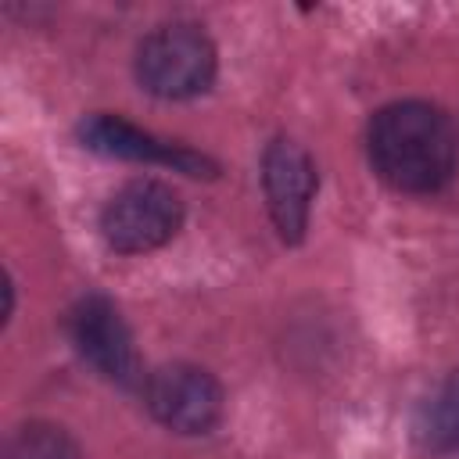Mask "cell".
<instances>
[{
    "mask_svg": "<svg viewBox=\"0 0 459 459\" xmlns=\"http://www.w3.org/2000/svg\"><path fill=\"white\" fill-rule=\"evenodd\" d=\"M366 154L373 172L402 194H434L459 172V129L427 100H394L369 118Z\"/></svg>",
    "mask_w": 459,
    "mask_h": 459,
    "instance_id": "1",
    "label": "cell"
},
{
    "mask_svg": "<svg viewBox=\"0 0 459 459\" xmlns=\"http://www.w3.org/2000/svg\"><path fill=\"white\" fill-rule=\"evenodd\" d=\"M215 43L194 22H169L147 32L136 47V79L161 100H186L215 79Z\"/></svg>",
    "mask_w": 459,
    "mask_h": 459,
    "instance_id": "2",
    "label": "cell"
},
{
    "mask_svg": "<svg viewBox=\"0 0 459 459\" xmlns=\"http://www.w3.org/2000/svg\"><path fill=\"white\" fill-rule=\"evenodd\" d=\"M183 226V201L169 183L129 179L100 212V237L118 255H143L169 244Z\"/></svg>",
    "mask_w": 459,
    "mask_h": 459,
    "instance_id": "3",
    "label": "cell"
},
{
    "mask_svg": "<svg viewBox=\"0 0 459 459\" xmlns=\"http://www.w3.org/2000/svg\"><path fill=\"white\" fill-rule=\"evenodd\" d=\"M68 341L104 380H111L118 387H143L147 373L133 348V333H129L122 312L104 294H86L72 305Z\"/></svg>",
    "mask_w": 459,
    "mask_h": 459,
    "instance_id": "4",
    "label": "cell"
},
{
    "mask_svg": "<svg viewBox=\"0 0 459 459\" xmlns=\"http://www.w3.org/2000/svg\"><path fill=\"white\" fill-rule=\"evenodd\" d=\"M140 391L151 416L176 434H208L222 416L219 380L190 362H172L147 373Z\"/></svg>",
    "mask_w": 459,
    "mask_h": 459,
    "instance_id": "5",
    "label": "cell"
},
{
    "mask_svg": "<svg viewBox=\"0 0 459 459\" xmlns=\"http://www.w3.org/2000/svg\"><path fill=\"white\" fill-rule=\"evenodd\" d=\"M262 186L276 233L287 244H298L308 230L316 197V165L308 151L287 136H276L262 154Z\"/></svg>",
    "mask_w": 459,
    "mask_h": 459,
    "instance_id": "6",
    "label": "cell"
},
{
    "mask_svg": "<svg viewBox=\"0 0 459 459\" xmlns=\"http://www.w3.org/2000/svg\"><path fill=\"white\" fill-rule=\"evenodd\" d=\"M79 140H82V147H90L93 154H104V158L165 165V169H176L183 176H215L219 172V165L208 154L190 151V147L172 143V140H161L154 133H143L133 122H126L118 115H104V111L86 115L79 122Z\"/></svg>",
    "mask_w": 459,
    "mask_h": 459,
    "instance_id": "7",
    "label": "cell"
},
{
    "mask_svg": "<svg viewBox=\"0 0 459 459\" xmlns=\"http://www.w3.org/2000/svg\"><path fill=\"white\" fill-rule=\"evenodd\" d=\"M416 434L427 448L459 452V369L448 373L420 405Z\"/></svg>",
    "mask_w": 459,
    "mask_h": 459,
    "instance_id": "8",
    "label": "cell"
},
{
    "mask_svg": "<svg viewBox=\"0 0 459 459\" xmlns=\"http://www.w3.org/2000/svg\"><path fill=\"white\" fill-rule=\"evenodd\" d=\"M4 459H79V445L57 423H22L4 445Z\"/></svg>",
    "mask_w": 459,
    "mask_h": 459,
    "instance_id": "9",
    "label": "cell"
}]
</instances>
